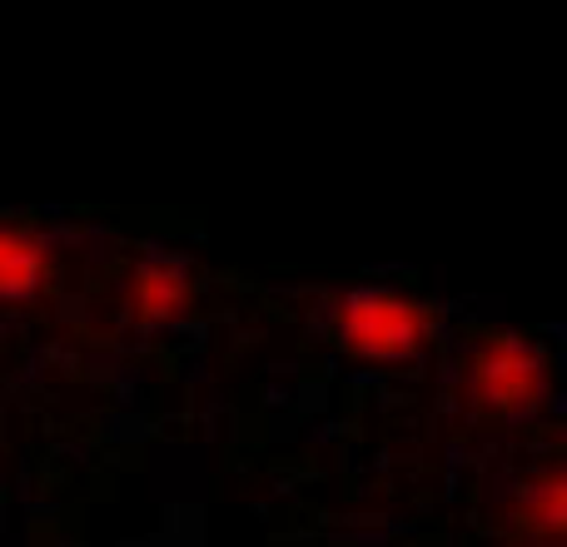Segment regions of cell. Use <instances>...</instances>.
Masks as SVG:
<instances>
[{
  "instance_id": "6da1fadb",
  "label": "cell",
  "mask_w": 567,
  "mask_h": 547,
  "mask_svg": "<svg viewBox=\"0 0 567 547\" xmlns=\"http://www.w3.org/2000/svg\"><path fill=\"white\" fill-rule=\"evenodd\" d=\"M329 319H333V339L353 359H373V363L413 359L433 339V313L419 299H403L393 289H349L333 303Z\"/></svg>"
},
{
  "instance_id": "7a4b0ae2",
  "label": "cell",
  "mask_w": 567,
  "mask_h": 547,
  "mask_svg": "<svg viewBox=\"0 0 567 547\" xmlns=\"http://www.w3.org/2000/svg\"><path fill=\"white\" fill-rule=\"evenodd\" d=\"M548 393V359L518 333L488 339L468 363V403L488 419H528Z\"/></svg>"
},
{
  "instance_id": "3957f363",
  "label": "cell",
  "mask_w": 567,
  "mask_h": 547,
  "mask_svg": "<svg viewBox=\"0 0 567 547\" xmlns=\"http://www.w3.org/2000/svg\"><path fill=\"white\" fill-rule=\"evenodd\" d=\"M50 274V255L35 235L0 225V303H25L40 293Z\"/></svg>"
},
{
  "instance_id": "277c9868",
  "label": "cell",
  "mask_w": 567,
  "mask_h": 547,
  "mask_svg": "<svg viewBox=\"0 0 567 547\" xmlns=\"http://www.w3.org/2000/svg\"><path fill=\"white\" fill-rule=\"evenodd\" d=\"M189 303V279L179 265L169 259H155L135 274V313L145 323H165V319H179Z\"/></svg>"
}]
</instances>
